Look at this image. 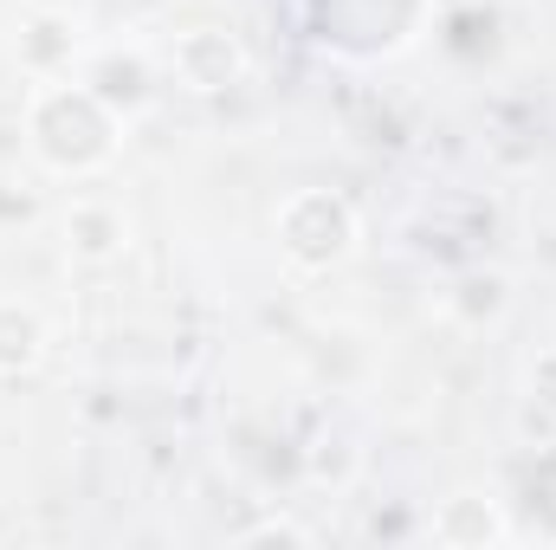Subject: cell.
Listing matches in <instances>:
<instances>
[{"instance_id":"obj_1","label":"cell","mask_w":556,"mask_h":550,"mask_svg":"<svg viewBox=\"0 0 556 550\" xmlns=\"http://www.w3.org/2000/svg\"><path fill=\"white\" fill-rule=\"evenodd\" d=\"M39 343H46L39 317L20 311V304H0V370H33L39 363Z\"/></svg>"}]
</instances>
